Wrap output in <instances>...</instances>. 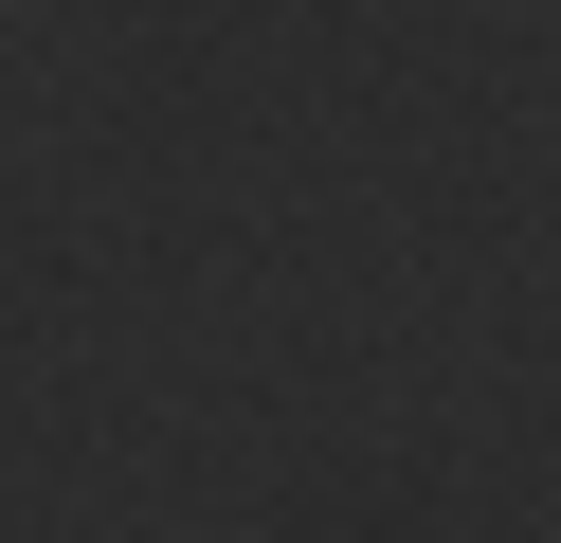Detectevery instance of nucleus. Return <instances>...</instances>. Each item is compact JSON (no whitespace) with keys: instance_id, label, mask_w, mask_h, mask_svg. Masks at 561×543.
<instances>
[]
</instances>
